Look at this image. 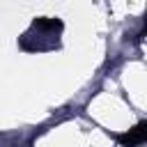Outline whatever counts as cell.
<instances>
[{
    "label": "cell",
    "instance_id": "cell-1",
    "mask_svg": "<svg viewBox=\"0 0 147 147\" xmlns=\"http://www.w3.org/2000/svg\"><path fill=\"white\" fill-rule=\"evenodd\" d=\"M147 138V122H142L140 126H136V131L133 133H126L124 138H119L124 145H136V142H140V140H145Z\"/></svg>",
    "mask_w": 147,
    "mask_h": 147
}]
</instances>
